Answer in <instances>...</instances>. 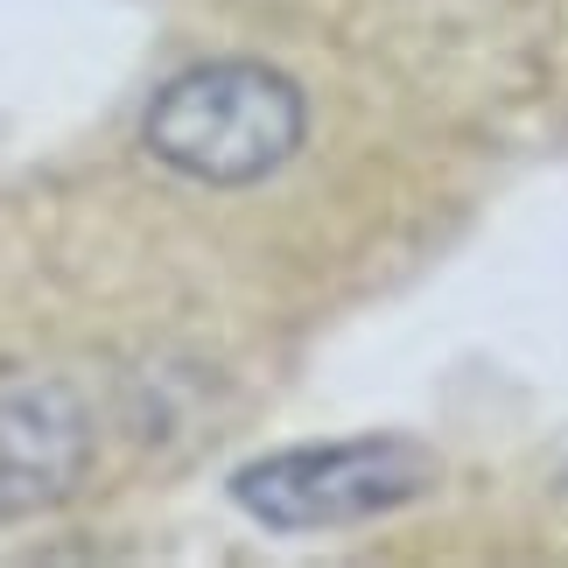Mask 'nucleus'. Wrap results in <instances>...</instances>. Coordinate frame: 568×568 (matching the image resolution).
<instances>
[{"label":"nucleus","mask_w":568,"mask_h":568,"mask_svg":"<svg viewBox=\"0 0 568 568\" xmlns=\"http://www.w3.org/2000/svg\"><path fill=\"white\" fill-rule=\"evenodd\" d=\"M302 126H310L302 92L281 71L246 63V57H217L162 84L141 120V141L176 176L239 190V183L274 176L302 148Z\"/></svg>","instance_id":"1"},{"label":"nucleus","mask_w":568,"mask_h":568,"mask_svg":"<svg viewBox=\"0 0 568 568\" xmlns=\"http://www.w3.org/2000/svg\"><path fill=\"white\" fill-rule=\"evenodd\" d=\"M435 485V456L379 435V443H323V449H274L232 477V498L274 534H323L352 527L393 506H414Z\"/></svg>","instance_id":"2"},{"label":"nucleus","mask_w":568,"mask_h":568,"mask_svg":"<svg viewBox=\"0 0 568 568\" xmlns=\"http://www.w3.org/2000/svg\"><path fill=\"white\" fill-rule=\"evenodd\" d=\"M78 456H84V435H78V414L63 407V393L50 386L14 393L0 407V506L29 513L63 498L78 477Z\"/></svg>","instance_id":"3"}]
</instances>
